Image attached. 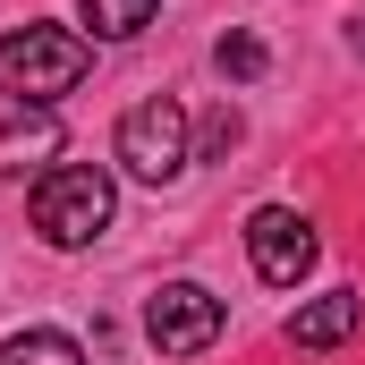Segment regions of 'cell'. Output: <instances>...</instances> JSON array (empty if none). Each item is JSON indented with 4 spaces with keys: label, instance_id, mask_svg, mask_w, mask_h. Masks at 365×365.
Listing matches in <instances>:
<instances>
[{
    "label": "cell",
    "instance_id": "7a4b0ae2",
    "mask_svg": "<svg viewBox=\"0 0 365 365\" xmlns=\"http://www.w3.org/2000/svg\"><path fill=\"white\" fill-rule=\"evenodd\" d=\"M110 204H119V187H110L102 162H60V170H43L34 195H26V212H34V230L51 247H93L110 230Z\"/></svg>",
    "mask_w": 365,
    "mask_h": 365
},
{
    "label": "cell",
    "instance_id": "6da1fadb",
    "mask_svg": "<svg viewBox=\"0 0 365 365\" xmlns=\"http://www.w3.org/2000/svg\"><path fill=\"white\" fill-rule=\"evenodd\" d=\"M93 68V43L68 26H17L0 34V93H17L26 110H51L60 93H77Z\"/></svg>",
    "mask_w": 365,
    "mask_h": 365
},
{
    "label": "cell",
    "instance_id": "9c48e42d",
    "mask_svg": "<svg viewBox=\"0 0 365 365\" xmlns=\"http://www.w3.org/2000/svg\"><path fill=\"white\" fill-rule=\"evenodd\" d=\"M153 9H162V0H86V26L102 34V43H128V34L153 26Z\"/></svg>",
    "mask_w": 365,
    "mask_h": 365
},
{
    "label": "cell",
    "instance_id": "ba28073f",
    "mask_svg": "<svg viewBox=\"0 0 365 365\" xmlns=\"http://www.w3.org/2000/svg\"><path fill=\"white\" fill-rule=\"evenodd\" d=\"M0 365H86V349L68 331H17V340H0Z\"/></svg>",
    "mask_w": 365,
    "mask_h": 365
},
{
    "label": "cell",
    "instance_id": "8fae6325",
    "mask_svg": "<svg viewBox=\"0 0 365 365\" xmlns=\"http://www.w3.org/2000/svg\"><path fill=\"white\" fill-rule=\"evenodd\" d=\"M204 145H212V153H230V145H238V110H221V119L204 128Z\"/></svg>",
    "mask_w": 365,
    "mask_h": 365
},
{
    "label": "cell",
    "instance_id": "5b68a950",
    "mask_svg": "<svg viewBox=\"0 0 365 365\" xmlns=\"http://www.w3.org/2000/svg\"><path fill=\"white\" fill-rule=\"evenodd\" d=\"M247 255H255V272L272 280V289H297V280L314 272V221L289 212V204H255L247 212Z\"/></svg>",
    "mask_w": 365,
    "mask_h": 365
},
{
    "label": "cell",
    "instance_id": "8992f818",
    "mask_svg": "<svg viewBox=\"0 0 365 365\" xmlns=\"http://www.w3.org/2000/svg\"><path fill=\"white\" fill-rule=\"evenodd\" d=\"M357 323H365V297H357V289H323L314 306H297V314H289V349L323 357V349L357 340Z\"/></svg>",
    "mask_w": 365,
    "mask_h": 365
},
{
    "label": "cell",
    "instance_id": "3957f363",
    "mask_svg": "<svg viewBox=\"0 0 365 365\" xmlns=\"http://www.w3.org/2000/svg\"><path fill=\"white\" fill-rule=\"evenodd\" d=\"M110 153H119V170L145 187H170L195 162V145H187V110L170 93H153V102H136V110H119V136H110Z\"/></svg>",
    "mask_w": 365,
    "mask_h": 365
},
{
    "label": "cell",
    "instance_id": "30bf717a",
    "mask_svg": "<svg viewBox=\"0 0 365 365\" xmlns=\"http://www.w3.org/2000/svg\"><path fill=\"white\" fill-rule=\"evenodd\" d=\"M212 60H221V77H264V43L255 34H221Z\"/></svg>",
    "mask_w": 365,
    "mask_h": 365
},
{
    "label": "cell",
    "instance_id": "52a82bcc",
    "mask_svg": "<svg viewBox=\"0 0 365 365\" xmlns=\"http://www.w3.org/2000/svg\"><path fill=\"white\" fill-rule=\"evenodd\" d=\"M26 153H60V119H51V110L0 128V170H26Z\"/></svg>",
    "mask_w": 365,
    "mask_h": 365
},
{
    "label": "cell",
    "instance_id": "277c9868",
    "mask_svg": "<svg viewBox=\"0 0 365 365\" xmlns=\"http://www.w3.org/2000/svg\"><path fill=\"white\" fill-rule=\"evenodd\" d=\"M145 340H153L162 357H204V349L221 340V297H212L204 280H162V289L145 297Z\"/></svg>",
    "mask_w": 365,
    "mask_h": 365
}]
</instances>
